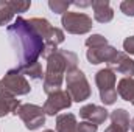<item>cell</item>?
<instances>
[{
  "instance_id": "cell-4",
  "label": "cell",
  "mask_w": 134,
  "mask_h": 132,
  "mask_svg": "<svg viewBox=\"0 0 134 132\" xmlns=\"http://www.w3.org/2000/svg\"><path fill=\"white\" fill-rule=\"evenodd\" d=\"M117 75L111 68H101L95 73V84L100 92V99L104 106H112L117 101Z\"/></svg>"
},
{
  "instance_id": "cell-21",
  "label": "cell",
  "mask_w": 134,
  "mask_h": 132,
  "mask_svg": "<svg viewBox=\"0 0 134 132\" xmlns=\"http://www.w3.org/2000/svg\"><path fill=\"white\" fill-rule=\"evenodd\" d=\"M9 2V6H11V9L14 11V14L16 13H27L28 9H30V6H31V2H24V0H8Z\"/></svg>"
},
{
  "instance_id": "cell-10",
  "label": "cell",
  "mask_w": 134,
  "mask_h": 132,
  "mask_svg": "<svg viewBox=\"0 0 134 132\" xmlns=\"http://www.w3.org/2000/svg\"><path fill=\"white\" fill-rule=\"evenodd\" d=\"M117 53H119V51H117L112 45L108 44V45L97 47V48H89L87 53H86V58H87V61H89L91 64H94V65L101 64V62L109 64V62L115 58Z\"/></svg>"
},
{
  "instance_id": "cell-3",
  "label": "cell",
  "mask_w": 134,
  "mask_h": 132,
  "mask_svg": "<svg viewBox=\"0 0 134 132\" xmlns=\"http://www.w3.org/2000/svg\"><path fill=\"white\" fill-rule=\"evenodd\" d=\"M66 92L70 95L72 101H76V103H83V101L91 98L92 90H91L89 81H87V78H86L83 70L73 68V70L67 71Z\"/></svg>"
},
{
  "instance_id": "cell-19",
  "label": "cell",
  "mask_w": 134,
  "mask_h": 132,
  "mask_svg": "<svg viewBox=\"0 0 134 132\" xmlns=\"http://www.w3.org/2000/svg\"><path fill=\"white\" fill-rule=\"evenodd\" d=\"M72 3L66 0H48V8L56 14H66Z\"/></svg>"
},
{
  "instance_id": "cell-8",
  "label": "cell",
  "mask_w": 134,
  "mask_h": 132,
  "mask_svg": "<svg viewBox=\"0 0 134 132\" xmlns=\"http://www.w3.org/2000/svg\"><path fill=\"white\" fill-rule=\"evenodd\" d=\"M72 106V98L70 95L67 93L66 90H58L52 95H48L47 101L44 103V112L45 115H50V117H55L59 110H64L69 109Z\"/></svg>"
},
{
  "instance_id": "cell-11",
  "label": "cell",
  "mask_w": 134,
  "mask_h": 132,
  "mask_svg": "<svg viewBox=\"0 0 134 132\" xmlns=\"http://www.w3.org/2000/svg\"><path fill=\"white\" fill-rule=\"evenodd\" d=\"M80 117L84 120V121H91L94 124H103L108 117H109V112L101 107V106H97V104H86L80 109Z\"/></svg>"
},
{
  "instance_id": "cell-20",
  "label": "cell",
  "mask_w": 134,
  "mask_h": 132,
  "mask_svg": "<svg viewBox=\"0 0 134 132\" xmlns=\"http://www.w3.org/2000/svg\"><path fill=\"white\" fill-rule=\"evenodd\" d=\"M103 45H108V39L101 34H92L91 37L86 39L87 48H97V47H103Z\"/></svg>"
},
{
  "instance_id": "cell-17",
  "label": "cell",
  "mask_w": 134,
  "mask_h": 132,
  "mask_svg": "<svg viewBox=\"0 0 134 132\" xmlns=\"http://www.w3.org/2000/svg\"><path fill=\"white\" fill-rule=\"evenodd\" d=\"M17 68H19V71H20L24 76H30L31 79H42V78H44V71H42L41 62H34V64L17 67Z\"/></svg>"
},
{
  "instance_id": "cell-12",
  "label": "cell",
  "mask_w": 134,
  "mask_h": 132,
  "mask_svg": "<svg viewBox=\"0 0 134 132\" xmlns=\"http://www.w3.org/2000/svg\"><path fill=\"white\" fill-rule=\"evenodd\" d=\"M94 9V19L100 23H108L114 19V9L109 5V0H94L91 2Z\"/></svg>"
},
{
  "instance_id": "cell-18",
  "label": "cell",
  "mask_w": 134,
  "mask_h": 132,
  "mask_svg": "<svg viewBox=\"0 0 134 132\" xmlns=\"http://www.w3.org/2000/svg\"><path fill=\"white\" fill-rule=\"evenodd\" d=\"M14 11L9 6L8 0H0V27L8 25L13 19H14Z\"/></svg>"
},
{
  "instance_id": "cell-22",
  "label": "cell",
  "mask_w": 134,
  "mask_h": 132,
  "mask_svg": "<svg viewBox=\"0 0 134 132\" xmlns=\"http://www.w3.org/2000/svg\"><path fill=\"white\" fill-rule=\"evenodd\" d=\"M120 11L125 16L134 17V0H125V2H122L120 3Z\"/></svg>"
},
{
  "instance_id": "cell-27",
  "label": "cell",
  "mask_w": 134,
  "mask_h": 132,
  "mask_svg": "<svg viewBox=\"0 0 134 132\" xmlns=\"http://www.w3.org/2000/svg\"><path fill=\"white\" fill-rule=\"evenodd\" d=\"M130 129H131V132H134V118L131 120V124H130Z\"/></svg>"
},
{
  "instance_id": "cell-16",
  "label": "cell",
  "mask_w": 134,
  "mask_h": 132,
  "mask_svg": "<svg viewBox=\"0 0 134 132\" xmlns=\"http://www.w3.org/2000/svg\"><path fill=\"white\" fill-rule=\"evenodd\" d=\"M109 117H111V124H112V126L122 129L123 132L130 131V124H131V121H130V113H128L125 109H115V110L111 112Z\"/></svg>"
},
{
  "instance_id": "cell-25",
  "label": "cell",
  "mask_w": 134,
  "mask_h": 132,
  "mask_svg": "<svg viewBox=\"0 0 134 132\" xmlns=\"http://www.w3.org/2000/svg\"><path fill=\"white\" fill-rule=\"evenodd\" d=\"M72 5H75V6H81V8H86V6H91V2H73Z\"/></svg>"
},
{
  "instance_id": "cell-9",
  "label": "cell",
  "mask_w": 134,
  "mask_h": 132,
  "mask_svg": "<svg viewBox=\"0 0 134 132\" xmlns=\"http://www.w3.org/2000/svg\"><path fill=\"white\" fill-rule=\"evenodd\" d=\"M108 68H111L114 73L123 75V78H133L134 76V59H131L125 51H119L115 58L108 64Z\"/></svg>"
},
{
  "instance_id": "cell-26",
  "label": "cell",
  "mask_w": 134,
  "mask_h": 132,
  "mask_svg": "<svg viewBox=\"0 0 134 132\" xmlns=\"http://www.w3.org/2000/svg\"><path fill=\"white\" fill-rule=\"evenodd\" d=\"M104 132H123V131H122V129H119V128H115V126H112V124H111V126H109V128H106V129H104Z\"/></svg>"
},
{
  "instance_id": "cell-23",
  "label": "cell",
  "mask_w": 134,
  "mask_h": 132,
  "mask_svg": "<svg viewBox=\"0 0 134 132\" xmlns=\"http://www.w3.org/2000/svg\"><path fill=\"white\" fill-rule=\"evenodd\" d=\"M76 131L78 132H97L98 131V126L91 123V121H81V123H78Z\"/></svg>"
},
{
  "instance_id": "cell-7",
  "label": "cell",
  "mask_w": 134,
  "mask_h": 132,
  "mask_svg": "<svg viewBox=\"0 0 134 132\" xmlns=\"http://www.w3.org/2000/svg\"><path fill=\"white\" fill-rule=\"evenodd\" d=\"M16 115L24 121L28 131H36L45 124V112L41 106L36 104H20Z\"/></svg>"
},
{
  "instance_id": "cell-28",
  "label": "cell",
  "mask_w": 134,
  "mask_h": 132,
  "mask_svg": "<svg viewBox=\"0 0 134 132\" xmlns=\"http://www.w3.org/2000/svg\"><path fill=\"white\" fill-rule=\"evenodd\" d=\"M42 132H55V131H52V129H45V131H42Z\"/></svg>"
},
{
  "instance_id": "cell-15",
  "label": "cell",
  "mask_w": 134,
  "mask_h": 132,
  "mask_svg": "<svg viewBox=\"0 0 134 132\" xmlns=\"http://www.w3.org/2000/svg\"><path fill=\"white\" fill-rule=\"evenodd\" d=\"M78 121L73 113H63L56 117V132H78Z\"/></svg>"
},
{
  "instance_id": "cell-6",
  "label": "cell",
  "mask_w": 134,
  "mask_h": 132,
  "mask_svg": "<svg viewBox=\"0 0 134 132\" xmlns=\"http://www.w3.org/2000/svg\"><path fill=\"white\" fill-rule=\"evenodd\" d=\"M61 25L70 34H86L92 30V17L84 13H72L67 11L61 17Z\"/></svg>"
},
{
  "instance_id": "cell-24",
  "label": "cell",
  "mask_w": 134,
  "mask_h": 132,
  "mask_svg": "<svg viewBox=\"0 0 134 132\" xmlns=\"http://www.w3.org/2000/svg\"><path fill=\"white\" fill-rule=\"evenodd\" d=\"M123 50L126 55H134V36H128L123 40Z\"/></svg>"
},
{
  "instance_id": "cell-14",
  "label": "cell",
  "mask_w": 134,
  "mask_h": 132,
  "mask_svg": "<svg viewBox=\"0 0 134 132\" xmlns=\"http://www.w3.org/2000/svg\"><path fill=\"white\" fill-rule=\"evenodd\" d=\"M117 95L134 106V78H122L119 81Z\"/></svg>"
},
{
  "instance_id": "cell-2",
  "label": "cell",
  "mask_w": 134,
  "mask_h": 132,
  "mask_svg": "<svg viewBox=\"0 0 134 132\" xmlns=\"http://www.w3.org/2000/svg\"><path fill=\"white\" fill-rule=\"evenodd\" d=\"M76 65H78V56L73 51L58 48V51L47 59V68L44 73V92L47 95H52L61 90L64 75L73 68H78Z\"/></svg>"
},
{
  "instance_id": "cell-13",
  "label": "cell",
  "mask_w": 134,
  "mask_h": 132,
  "mask_svg": "<svg viewBox=\"0 0 134 132\" xmlns=\"http://www.w3.org/2000/svg\"><path fill=\"white\" fill-rule=\"evenodd\" d=\"M19 107H20V101L17 99V97L0 90V118L6 117L8 113L16 115Z\"/></svg>"
},
{
  "instance_id": "cell-1",
  "label": "cell",
  "mask_w": 134,
  "mask_h": 132,
  "mask_svg": "<svg viewBox=\"0 0 134 132\" xmlns=\"http://www.w3.org/2000/svg\"><path fill=\"white\" fill-rule=\"evenodd\" d=\"M6 33H8L9 42L19 58V67L39 62V58L42 56L45 42L28 23L27 19L17 17L14 20V23L8 25Z\"/></svg>"
},
{
  "instance_id": "cell-5",
  "label": "cell",
  "mask_w": 134,
  "mask_h": 132,
  "mask_svg": "<svg viewBox=\"0 0 134 132\" xmlns=\"http://www.w3.org/2000/svg\"><path fill=\"white\" fill-rule=\"evenodd\" d=\"M0 90L8 92L14 97H22V95H28L31 92V87L27 78L19 71V68H13L8 70L6 75L0 79Z\"/></svg>"
}]
</instances>
